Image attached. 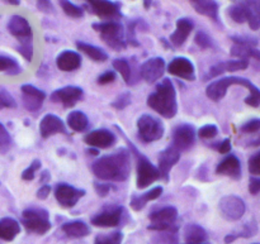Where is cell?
<instances>
[{
  "label": "cell",
  "instance_id": "cell-24",
  "mask_svg": "<svg viewBox=\"0 0 260 244\" xmlns=\"http://www.w3.org/2000/svg\"><path fill=\"white\" fill-rule=\"evenodd\" d=\"M83 63V58L78 51L65 50L56 57V66L63 72H73L79 70Z\"/></svg>",
  "mask_w": 260,
  "mask_h": 244
},
{
  "label": "cell",
  "instance_id": "cell-53",
  "mask_svg": "<svg viewBox=\"0 0 260 244\" xmlns=\"http://www.w3.org/2000/svg\"><path fill=\"white\" fill-rule=\"evenodd\" d=\"M116 80V72L114 71H106V72L102 73L98 78H96V83L99 85H109L113 81Z\"/></svg>",
  "mask_w": 260,
  "mask_h": 244
},
{
  "label": "cell",
  "instance_id": "cell-63",
  "mask_svg": "<svg viewBox=\"0 0 260 244\" xmlns=\"http://www.w3.org/2000/svg\"><path fill=\"white\" fill-rule=\"evenodd\" d=\"M253 244H259V243H253Z\"/></svg>",
  "mask_w": 260,
  "mask_h": 244
},
{
  "label": "cell",
  "instance_id": "cell-6",
  "mask_svg": "<svg viewBox=\"0 0 260 244\" xmlns=\"http://www.w3.org/2000/svg\"><path fill=\"white\" fill-rule=\"evenodd\" d=\"M259 2H235L228 9L231 19L238 24L248 23L251 30L256 32L260 28Z\"/></svg>",
  "mask_w": 260,
  "mask_h": 244
},
{
  "label": "cell",
  "instance_id": "cell-18",
  "mask_svg": "<svg viewBox=\"0 0 260 244\" xmlns=\"http://www.w3.org/2000/svg\"><path fill=\"white\" fill-rule=\"evenodd\" d=\"M84 96V90L79 86H63L53 91L50 96L52 103L62 104L63 108H73Z\"/></svg>",
  "mask_w": 260,
  "mask_h": 244
},
{
  "label": "cell",
  "instance_id": "cell-20",
  "mask_svg": "<svg viewBox=\"0 0 260 244\" xmlns=\"http://www.w3.org/2000/svg\"><path fill=\"white\" fill-rule=\"evenodd\" d=\"M167 70L170 75L185 81L196 80V67L192 61L187 57H175L168 63Z\"/></svg>",
  "mask_w": 260,
  "mask_h": 244
},
{
  "label": "cell",
  "instance_id": "cell-36",
  "mask_svg": "<svg viewBox=\"0 0 260 244\" xmlns=\"http://www.w3.org/2000/svg\"><path fill=\"white\" fill-rule=\"evenodd\" d=\"M256 234H258V223H256L255 220H251V222L244 224L243 230H241V232L228 234L223 240H225L226 244H230L235 242L238 238H251Z\"/></svg>",
  "mask_w": 260,
  "mask_h": 244
},
{
  "label": "cell",
  "instance_id": "cell-3",
  "mask_svg": "<svg viewBox=\"0 0 260 244\" xmlns=\"http://www.w3.org/2000/svg\"><path fill=\"white\" fill-rule=\"evenodd\" d=\"M126 141L128 143L129 153L135 157V161H136V186L137 189L144 190L155 184L157 180H160L159 170L156 169L155 165H152V162L145 154H142L135 147L131 141H128L127 138Z\"/></svg>",
  "mask_w": 260,
  "mask_h": 244
},
{
  "label": "cell",
  "instance_id": "cell-31",
  "mask_svg": "<svg viewBox=\"0 0 260 244\" xmlns=\"http://www.w3.org/2000/svg\"><path fill=\"white\" fill-rule=\"evenodd\" d=\"M20 233V225L13 218H3L0 219V239L5 242H12Z\"/></svg>",
  "mask_w": 260,
  "mask_h": 244
},
{
  "label": "cell",
  "instance_id": "cell-2",
  "mask_svg": "<svg viewBox=\"0 0 260 244\" xmlns=\"http://www.w3.org/2000/svg\"><path fill=\"white\" fill-rule=\"evenodd\" d=\"M146 104L162 118H174L178 113V100L173 81L170 78H164L161 83L156 84L155 91L147 96Z\"/></svg>",
  "mask_w": 260,
  "mask_h": 244
},
{
  "label": "cell",
  "instance_id": "cell-4",
  "mask_svg": "<svg viewBox=\"0 0 260 244\" xmlns=\"http://www.w3.org/2000/svg\"><path fill=\"white\" fill-rule=\"evenodd\" d=\"M234 85L244 86V88L249 90V95L260 98L259 89L250 80L245 77H240V76H228V77H222L220 80H216L213 83L208 84L207 88H206V95L212 101L218 103V101L225 98V95L228 94V89Z\"/></svg>",
  "mask_w": 260,
  "mask_h": 244
},
{
  "label": "cell",
  "instance_id": "cell-7",
  "mask_svg": "<svg viewBox=\"0 0 260 244\" xmlns=\"http://www.w3.org/2000/svg\"><path fill=\"white\" fill-rule=\"evenodd\" d=\"M22 224L28 233L36 235H43L52 228L50 222V214L42 208H28L22 213Z\"/></svg>",
  "mask_w": 260,
  "mask_h": 244
},
{
  "label": "cell",
  "instance_id": "cell-33",
  "mask_svg": "<svg viewBox=\"0 0 260 244\" xmlns=\"http://www.w3.org/2000/svg\"><path fill=\"white\" fill-rule=\"evenodd\" d=\"M112 66L121 75V77L123 78L127 85H134V81H132L134 70H132L131 63H129L128 60H126V58H114Z\"/></svg>",
  "mask_w": 260,
  "mask_h": 244
},
{
  "label": "cell",
  "instance_id": "cell-21",
  "mask_svg": "<svg viewBox=\"0 0 260 244\" xmlns=\"http://www.w3.org/2000/svg\"><path fill=\"white\" fill-rule=\"evenodd\" d=\"M180 152L175 149L173 146L167 147L162 149L157 156V167L160 174V179L164 180L165 182L169 181V174L173 170V167L179 162Z\"/></svg>",
  "mask_w": 260,
  "mask_h": 244
},
{
  "label": "cell",
  "instance_id": "cell-22",
  "mask_svg": "<svg viewBox=\"0 0 260 244\" xmlns=\"http://www.w3.org/2000/svg\"><path fill=\"white\" fill-rule=\"evenodd\" d=\"M40 134L43 139H48L56 134H68V128L62 119L50 113L41 119Z\"/></svg>",
  "mask_w": 260,
  "mask_h": 244
},
{
  "label": "cell",
  "instance_id": "cell-8",
  "mask_svg": "<svg viewBox=\"0 0 260 244\" xmlns=\"http://www.w3.org/2000/svg\"><path fill=\"white\" fill-rule=\"evenodd\" d=\"M150 225L147 227L149 230L155 232H170L175 233L178 230V225L175 222L178 219V210L174 207H162L155 210L149 215Z\"/></svg>",
  "mask_w": 260,
  "mask_h": 244
},
{
  "label": "cell",
  "instance_id": "cell-40",
  "mask_svg": "<svg viewBox=\"0 0 260 244\" xmlns=\"http://www.w3.org/2000/svg\"><path fill=\"white\" fill-rule=\"evenodd\" d=\"M123 233L116 230L109 234H98L94 239V244H122Z\"/></svg>",
  "mask_w": 260,
  "mask_h": 244
},
{
  "label": "cell",
  "instance_id": "cell-43",
  "mask_svg": "<svg viewBox=\"0 0 260 244\" xmlns=\"http://www.w3.org/2000/svg\"><path fill=\"white\" fill-rule=\"evenodd\" d=\"M250 62L249 60H231L225 62L226 72H236V71H243L249 67Z\"/></svg>",
  "mask_w": 260,
  "mask_h": 244
},
{
  "label": "cell",
  "instance_id": "cell-25",
  "mask_svg": "<svg viewBox=\"0 0 260 244\" xmlns=\"http://www.w3.org/2000/svg\"><path fill=\"white\" fill-rule=\"evenodd\" d=\"M190 7L201 15L210 18L217 25H221L220 4L215 0H190Z\"/></svg>",
  "mask_w": 260,
  "mask_h": 244
},
{
  "label": "cell",
  "instance_id": "cell-44",
  "mask_svg": "<svg viewBox=\"0 0 260 244\" xmlns=\"http://www.w3.org/2000/svg\"><path fill=\"white\" fill-rule=\"evenodd\" d=\"M41 166H42V164H41L40 159H33L32 164L22 172V176H20L22 180H24V181H32V180H35L36 174L41 169Z\"/></svg>",
  "mask_w": 260,
  "mask_h": 244
},
{
  "label": "cell",
  "instance_id": "cell-58",
  "mask_svg": "<svg viewBox=\"0 0 260 244\" xmlns=\"http://www.w3.org/2000/svg\"><path fill=\"white\" fill-rule=\"evenodd\" d=\"M51 181V174L48 170H45V171L41 172L40 175V184L41 185H48V182Z\"/></svg>",
  "mask_w": 260,
  "mask_h": 244
},
{
  "label": "cell",
  "instance_id": "cell-39",
  "mask_svg": "<svg viewBox=\"0 0 260 244\" xmlns=\"http://www.w3.org/2000/svg\"><path fill=\"white\" fill-rule=\"evenodd\" d=\"M58 4H60L61 9L63 10V13H65L68 17L75 18V19L84 17V9L81 7H79V5L74 4V3L71 2H66V0H60Z\"/></svg>",
  "mask_w": 260,
  "mask_h": 244
},
{
  "label": "cell",
  "instance_id": "cell-61",
  "mask_svg": "<svg viewBox=\"0 0 260 244\" xmlns=\"http://www.w3.org/2000/svg\"><path fill=\"white\" fill-rule=\"evenodd\" d=\"M5 4H10V5H19L20 4V2L19 0H5Z\"/></svg>",
  "mask_w": 260,
  "mask_h": 244
},
{
  "label": "cell",
  "instance_id": "cell-17",
  "mask_svg": "<svg viewBox=\"0 0 260 244\" xmlns=\"http://www.w3.org/2000/svg\"><path fill=\"white\" fill-rule=\"evenodd\" d=\"M85 8H89L101 19H107V22L122 18L121 4L117 2H104V0L94 2V0H89V2H86Z\"/></svg>",
  "mask_w": 260,
  "mask_h": 244
},
{
  "label": "cell",
  "instance_id": "cell-10",
  "mask_svg": "<svg viewBox=\"0 0 260 244\" xmlns=\"http://www.w3.org/2000/svg\"><path fill=\"white\" fill-rule=\"evenodd\" d=\"M85 190L74 187L73 185L66 184V182H58L53 190L56 201L63 209H71L75 207L80 201V199L85 196Z\"/></svg>",
  "mask_w": 260,
  "mask_h": 244
},
{
  "label": "cell",
  "instance_id": "cell-47",
  "mask_svg": "<svg viewBox=\"0 0 260 244\" xmlns=\"http://www.w3.org/2000/svg\"><path fill=\"white\" fill-rule=\"evenodd\" d=\"M230 39L233 40L234 45H244V46H250V47L256 48L258 47V38L251 37V35H246V37H243V35H231Z\"/></svg>",
  "mask_w": 260,
  "mask_h": 244
},
{
  "label": "cell",
  "instance_id": "cell-19",
  "mask_svg": "<svg viewBox=\"0 0 260 244\" xmlns=\"http://www.w3.org/2000/svg\"><path fill=\"white\" fill-rule=\"evenodd\" d=\"M117 137L109 129H95L84 136V143L90 148L107 149L116 144Z\"/></svg>",
  "mask_w": 260,
  "mask_h": 244
},
{
  "label": "cell",
  "instance_id": "cell-38",
  "mask_svg": "<svg viewBox=\"0 0 260 244\" xmlns=\"http://www.w3.org/2000/svg\"><path fill=\"white\" fill-rule=\"evenodd\" d=\"M194 43L201 48V50H216L217 46L216 42L212 39L210 34H207L203 30H198L194 35Z\"/></svg>",
  "mask_w": 260,
  "mask_h": 244
},
{
  "label": "cell",
  "instance_id": "cell-49",
  "mask_svg": "<svg viewBox=\"0 0 260 244\" xmlns=\"http://www.w3.org/2000/svg\"><path fill=\"white\" fill-rule=\"evenodd\" d=\"M260 129V119L255 118V119H251V120L246 121L245 124L240 127V131L245 134H254V133H258Z\"/></svg>",
  "mask_w": 260,
  "mask_h": 244
},
{
  "label": "cell",
  "instance_id": "cell-30",
  "mask_svg": "<svg viewBox=\"0 0 260 244\" xmlns=\"http://www.w3.org/2000/svg\"><path fill=\"white\" fill-rule=\"evenodd\" d=\"M66 124L75 133H84V132L88 131L89 126H90L89 118L81 110L71 111L68 115V119H66Z\"/></svg>",
  "mask_w": 260,
  "mask_h": 244
},
{
  "label": "cell",
  "instance_id": "cell-16",
  "mask_svg": "<svg viewBox=\"0 0 260 244\" xmlns=\"http://www.w3.org/2000/svg\"><path fill=\"white\" fill-rule=\"evenodd\" d=\"M167 70V62L162 57H152L145 61L140 67V76L146 84L157 83L164 76Z\"/></svg>",
  "mask_w": 260,
  "mask_h": 244
},
{
  "label": "cell",
  "instance_id": "cell-62",
  "mask_svg": "<svg viewBox=\"0 0 260 244\" xmlns=\"http://www.w3.org/2000/svg\"><path fill=\"white\" fill-rule=\"evenodd\" d=\"M151 3L152 2H147V0H145V2H144L145 9H150V7H151Z\"/></svg>",
  "mask_w": 260,
  "mask_h": 244
},
{
  "label": "cell",
  "instance_id": "cell-60",
  "mask_svg": "<svg viewBox=\"0 0 260 244\" xmlns=\"http://www.w3.org/2000/svg\"><path fill=\"white\" fill-rule=\"evenodd\" d=\"M162 42V45L165 46V48H168V50H173V47H172V45H170V42L168 39H165V38H161V39H160Z\"/></svg>",
  "mask_w": 260,
  "mask_h": 244
},
{
  "label": "cell",
  "instance_id": "cell-13",
  "mask_svg": "<svg viewBox=\"0 0 260 244\" xmlns=\"http://www.w3.org/2000/svg\"><path fill=\"white\" fill-rule=\"evenodd\" d=\"M124 208L121 205H107L101 213L94 215L90 219L91 225L98 228H114L122 223Z\"/></svg>",
  "mask_w": 260,
  "mask_h": 244
},
{
  "label": "cell",
  "instance_id": "cell-59",
  "mask_svg": "<svg viewBox=\"0 0 260 244\" xmlns=\"http://www.w3.org/2000/svg\"><path fill=\"white\" fill-rule=\"evenodd\" d=\"M86 153H89V154H90V156H98V154H99V149L90 148V147H88V149H86Z\"/></svg>",
  "mask_w": 260,
  "mask_h": 244
},
{
  "label": "cell",
  "instance_id": "cell-1",
  "mask_svg": "<svg viewBox=\"0 0 260 244\" xmlns=\"http://www.w3.org/2000/svg\"><path fill=\"white\" fill-rule=\"evenodd\" d=\"M94 176L107 182H124L131 174V153L126 148H118L112 153L99 157L91 166Z\"/></svg>",
  "mask_w": 260,
  "mask_h": 244
},
{
  "label": "cell",
  "instance_id": "cell-46",
  "mask_svg": "<svg viewBox=\"0 0 260 244\" xmlns=\"http://www.w3.org/2000/svg\"><path fill=\"white\" fill-rule=\"evenodd\" d=\"M12 146V137L3 123H0V152H5Z\"/></svg>",
  "mask_w": 260,
  "mask_h": 244
},
{
  "label": "cell",
  "instance_id": "cell-54",
  "mask_svg": "<svg viewBox=\"0 0 260 244\" xmlns=\"http://www.w3.org/2000/svg\"><path fill=\"white\" fill-rule=\"evenodd\" d=\"M36 7L40 12L45 13V14H51V13L55 12V8H53L52 2H47V0H38L36 3Z\"/></svg>",
  "mask_w": 260,
  "mask_h": 244
},
{
  "label": "cell",
  "instance_id": "cell-29",
  "mask_svg": "<svg viewBox=\"0 0 260 244\" xmlns=\"http://www.w3.org/2000/svg\"><path fill=\"white\" fill-rule=\"evenodd\" d=\"M61 230L65 233L66 237L79 239L90 234V228L83 220H71V222L63 223Z\"/></svg>",
  "mask_w": 260,
  "mask_h": 244
},
{
  "label": "cell",
  "instance_id": "cell-64",
  "mask_svg": "<svg viewBox=\"0 0 260 244\" xmlns=\"http://www.w3.org/2000/svg\"><path fill=\"white\" fill-rule=\"evenodd\" d=\"M201 244H205V243H201Z\"/></svg>",
  "mask_w": 260,
  "mask_h": 244
},
{
  "label": "cell",
  "instance_id": "cell-45",
  "mask_svg": "<svg viewBox=\"0 0 260 244\" xmlns=\"http://www.w3.org/2000/svg\"><path fill=\"white\" fill-rule=\"evenodd\" d=\"M218 134V128L215 124H206V126L201 127L197 132V136L202 139H212Z\"/></svg>",
  "mask_w": 260,
  "mask_h": 244
},
{
  "label": "cell",
  "instance_id": "cell-9",
  "mask_svg": "<svg viewBox=\"0 0 260 244\" xmlns=\"http://www.w3.org/2000/svg\"><path fill=\"white\" fill-rule=\"evenodd\" d=\"M137 132L140 141L144 143H152L160 141L164 137L165 127L160 119L150 114H142L137 119Z\"/></svg>",
  "mask_w": 260,
  "mask_h": 244
},
{
  "label": "cell",
  "instance_id": "cell-5",
  "mask_svg": "<svg viewBox=\"0 0 260 244\" xmlns=\"http://www.w3.org/2000/svg\"><path fill=\"white\" fill-rule=\"evenodd\" d=\"M96 33H99L101 39L108 46L111 50L116 52H121L127 48L126 39H124L123 25L117 20H109L103 23H93L91 25Z\"/></svg>",
  "mask_w": 260,
  "mask_h": 244
},
{
  "label": "cell",
  "instance_id": "cell-42",
  "mask_svg": "<svg viewBox=\"0 0 260 244\" xmlns=\"http://www.w3.org/2000/svg\"><path fill=\"white\" fill-rule=\"evenodd\" d=\"M132 103V95L131 93H122L112 101V106L117 110H123L127 106L131 105Z\"/></svg>",
  "mask_w": 260,
  "mask_h": 244
},
{
  "label": "cell",
  "instance_id": "cell-27",
  "mask_svg": "<svg viewBox=\"0 0 260 244\" xmlns=\"http://www.w3.org/2000/svg\"><path fill=\"white\" fill-rule=\"evenodd\" d=\"M164 192V187L162 186H155L152 189H150L149 191L144 192L141 195L134 194L131 197V201H129V207L134 212H141L145 207L147 205V202L154 201V200L159 199L160 196Z\"/></svg>",
  "mask_w": 260,
  "mask_h": 244
},
{
  "label": "cell",
  "instance_id": "cell-37",
  "mask_svg": "<svg viewBox=\"0 0 260 244\" xmlns=\"http://www.w3.org/2000/svg\"><path fill=\"white\" fill-rule=\"evenodd\" d=\"M23 68L18 63L17 60H14L10 56L0 55V72H4L5 75L9 76H18L20 75Z\"/></svg>",
  "mask_w": 260,
  "mask_h": 244
},
{
  "label": "cell",
  "instance_id": "cell-15",
  "mask_svg": "<svg viewBox=\"0 0 260 244\" xmlns=\"http://www.w3.org/2000/svg\"><path fill=\"white\" fill-rule=\"evenodd\" d=\"M20 91H22V100L25 110L32 114L38 113L42 109L43 101L47 98V94L30 84L22 85Z\"/></svg>",
  "mask_w": 260,
  "mask_h": 244
},
{
  "label": "cell",
  "instance_id": "cell-14",
  "mask_svg": "<svg viewBox=\"0 0 260 244\" xmlns=\"http://www.w3.org/2000/svg\"><path fill=\"white\" fill-rule=\"evenodd\" d=\"M196 137H197V132H196L194 127L189 123L179 124L173 131V143L172 146L179 152L189 151L196 143Z\"/></svg>",
  "mask_w": 260,
  "mask_h": 244
},
{
  "label": "cell",
  "instance_id": "cell-50",
  "mask_svg": "<svg viewBox=\"0 0 260 244\" xmlns=\"http://www.w3.org/2000/svg\"><path fill=\"white\" fill-rule=\"evenodd\" d=\"M93 186H94V190H95L96 195L101 197L108 196L111 190L113 189V186H112L111 184H106V182H98V181H94Z\"/></svg>",
  "mask_w": 260,
  "mask_h": 244
},
{
  "label": "cell",
  "instance_id": "cell-12",
  "mask_svg": "<svg viewBox=\"0 0 260 244\" xmlns=\"http://www.w3.org/2000/svg\"><path fill=\"white\" fill-rule=\"evenodd\" d=\"M218 210L223 219L229 222H238L245 214L246 205L241 197L236 195H226L218 201Z\"/></svg>",
  "mask_w": 260,
  "mask_h": 244
},
{
  "label": "cell",
  "instance_id": "cell-23",
  "mask_svg": "<svg viewBox=\"0 0 260 244\" xmlns=\"http://www.w3.org/2000/svg\"><path fill=\"white\" fill-rule=\"evenodd\" d=\"M194 29V22L190 18H179L175 23V30L170 34L169 40L173 48H180L184 46L190 33Z\"/></svg>",
  "mask_w": 260,
  "mask_h": 244
},
{
  "label": "cell",
  "instance_id": "cell-56",
  "mask_svg": "<svg viewBox=\"0 0 260 244\" xmlns=\"http://www.w3.org/2000/svg\"><path fill=\"white\" fill-rule=\"evenodd\" d=\"M217 151L220 152L221 154H228L231 152V148H233V144H231V139L230 138H226L223 139L221 143H217Z\"/></svg>",
  "mask_w": 260,
  "mask_h": 244
},
{
  "label": "cell",
  "instance_id": "cell-51",
  "mask_svg": "<svg viewBox=\"0 0 260 244\" xmlns=\"http://www.w3.org/2000/svg\"><path fill=\"white\" fill-rule=\"evenodd\" d=\"M17 52L24 58L27 62H32L33 56H35V50H33V46H17L15 47Z\"/></svg>",
  "mask_w": 260,
  "mask_h": 244
},
{
  "label": "cell",
  "instance_id": "cell-57",
  "mask_svg": "<svg viewBox=\"0 0 260 244\" xmlns=\"http://www.w3.org/2000/svg\"><path fill=\"white\" fill-rule=\"evenodd\" d=\"M51 192V186L50 185H42L40 189L36 192V196H37L38 200H46L48 196H50Z\"/></svg>",
  "mask_w": 260,
  "mask_h": 244
},
{
  "label": "cell",
  "instance_id": "cell-28",
  "mask_svg": "<svg viewBox=\"0 0 260 244\" xmlns=\"http://www.w3.org/2000/svg\"><path fill=\"white\" fill-rule=\"evenodd\" d=\"M75 46L76 48H78L79 52L84 53L86 57L90 58V60L94 61V62L102 63L108 61L109 58L108 53H107L103 48L98 47V46L90 45V43H86V42H81V40H76Z\"/></svg>",
  "mask_w": 260,
  "mask_h": 244
},
{
  "label": "cell",
  "instance_id": "cell-52",
  "mask_svg": "<svg viewBox=\"0 0 260 244\" xmlns=\"http://www.w3.org/2000/svg\"><path fill=\"white\" fill-rule=\"evenodd\" d=\"M223 72H226V71H225V62H217L216 65H213L212 67L210 68V71H208L206 80H208V78L217 77V76H220L221 73H223Z\"/></svg>",
  "mask_w": 260,
  "mask_h": 244
},
{
  "label": "cell",
  "instance_id": "cell-11",
  "mask_svg": "<svg viewBox=\"0 0 260 244\" xmlns=\"http://www.w3.org/2000/svg\"><path fill=\"white\" fill-rule=\"evenodd\" d=\"M8 30L19 42L18 46H33V29L27 18L14 14L8 22Z\"/></svg>",
  "mask_w": 260,
  "mask_h": 244
},
{
  "label": "cell",
  "instance_id": "cell-34",
  "mask_svg": "<svg viewBox=\"0 0 260 244\" xmlns=\"http://www.w3.org/2000/svg\"><path fill=\"white\" fill-rule=\"evenodd\" d=\"M137 29H141L145 32V30L149 29V25H147L146 22H145L144 19H141V18L131 20V22L128 23V25H127V45H131L134 46V47H139L140 42L136 39Z\"/></svg>",
  "mask_w": 260,
  "mask_h": 244
},
{
  "label": "cell",
  "instance_id": "cell-35",
  "mask_svg": "<svg viewBox=\"0 0 260 244\" xmlns=\"http://www.w3.org/2000/svg\"><path fill=\"white\" fill-rule=\"evenodd\" d=\"M231 55L234 57H238V60H249V58H254V60L260 61V52L258 48L250 47V46L244 45H234L231 47Z\"/></svg>",
  "mask_w": 260,
  "mask_h": 244
},
{
  "label": "cell",
  "instance_id": "cell-32",
  "mask_svg": "<svg viewBox=\"0 0 260 244\" xmlns=\"http://www.w3.org/2000/svg\"><path fill=\"white\" fill-rule=\"evenodd\" d=\"M184 240L187 244H201L207 239V232L200 224H187L184 228Z\"/></svg>",
  "mask_w": 260,
  "mask_h": 244
},
{
  "label": "cell",
  "instance_id": "cell-41",
  "mask_svg": "<svg viewBox=\"0 0 260 244\" xmlns=\"http://www.w3.org/2000/svg\"><path fill=\"white\" fill-rule=\"evenodd\" d=\"M17 106V101L13 98L12 94L5 88L0 86V110H3V109H15Z\"/></svg>",
  "mask_w": 260,
  "mask_h": 244
},
{
  "label": "cell",
  "instance_id": "cell-26",
  "mask_svg": "<svg viewBox=\"0 0 260 244\" xmlns=\"http://www.w3.org/2000/svg\"><path fill=\"white\" fill-rule=\"evenodd\" d=\"M216 174L221 176L231 177L233 180L241 179V162L235 154H228L216 166Z\"/></svg>",
  "mask_w": 260,
  "mask_h": 244
},
{
  "label": "cell",
  "instance_id": "cell-55",
  "mask_svg": "<svg viewBox=\"0 0 260 244\" xmlns=\"http://www.w3.org/2000/svg\"><path fill=\"white\" fill-rule=\"evenodd\" d=\"M248 190L249 192H250L251 195H258L259 191H260V180L258 177H250V180H249V186H248Z\"/></svg>",
  "mask_w": 260,
  "mask_h": 244
},
{
  "label": "cell",
  "instance_id": "cell-48",
  "mask_svg": "<svg viewBox=\"0 0 260 244\" xmlns=\"http://www.w3.org/2000/svg\"><path fill=\"white\" fill-rule=\"evenodd\" d=\"M248 167H249V172H250L254 177L259 176L260 175V153L259 152L254 153L253 156L249 158Z\"/></svg>",
  "mask_w": 260,
  "mask_h": 244
}]
</instances>
